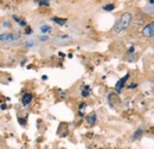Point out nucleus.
Instances as JSON below:
<instances>
[{"label":"nucleus","instance_id":"f257e3e1","mask_svg":"<svg viewBox=\"0 0 154 149\" xmlns=\"http://www.w3.org/2000/svg\"><path fill=\"white\" fill-rule=\"evenodd\" d=\"M131 23H132V13H129V12L123 13V14L121 16L120 20L115 24V26H114V31L117 32V33H120V32L127 30V29L129 27Z\"/></svg>","mask_w":154,"mask_h":149},{"label":"nucleus","instance_id":"f03ea898","mask_svg":"<svg viewBox=\"0 0 154 149\" xmlns=\"http://www.w3.org/2000/svg\"><path fill=\"white\" fill-rule=\"evenodd\" d=\"M19 36L12 35V33H2V35H0V41H4V43H13V41L19 40Z\"/></svg>","mask_w":154,"mask_h":149},{"label":"nucleus","instance_id":"7ed1b4c3","mask_svg":"<svg viewBox=\"0 0 154 149\" xmlns=\"http://www.w3.org/2000/svg\"><path fill=\"white\" fill-rule=\"evenodd\" d=\"M142 35H143V37L146 38H151L153 37L154 35V23H149L145 29H143V31H142Z\"/></svg>","mask_w":154,"mask_h":149},{"label":"nucleus","instance_id":"20e7f679","mask_svg":"<svg viewBox=\"0 0 154 149\" xmlns=\"http://www.w3.org/2000/svg\"><path fill=\"white\" fill-rule=\"evenodd\" d=\"M129 78V74H126L123 78H121L117 83H116V85H115V89H116V91L117 93H121V90L123 89V87H125V84H126V82H127V79Z\"/></svg>","mask_w":154,"mask_h":149},{"label":"nucleus","instance_id":"39448f33","mask_svg":"<svg viewBox=\"0 0 154 149\" xmlns=\"http://www.w3.org/2000/svg\"><path fill=\"white\" fill-rule=\"evenodd\" d=\"M32 98H33V96H32L31 93H25V95L23 96V98H21V103H23L24 105H27L29 103H31Z\"/></svg>","mask_w":154,"mask_h":149},{"label":"nucleus","instance_id":"423d86ee","mask_svg":"<svg viewBox=\"0 0 154 149\" xmlns=\"http://www.w3.org/2000/svg\"><path fill=\"white\" fill-rule=\"evenodd\" d=\"M87 120H88V123H89V124H95V122H96V114H95V112H91V114L87 117Z\"/></svg>","mask_w":154,"mask_h":149},{"label":"nucleus","instance_id":"0eeeda50","mask_svg":"<svg viewBox=\"0 0 154 149\" xmlns=\"http://www.w3.org/2000/svg\"><path fill=\"white\" fill-rule=\"evenodd\" d=\"M40 32L42 33H49V32H51V26H49V25L40 26Z\"/></svg>","mask_w":154,"mask_h":149},{"label":"nucleus","instance_id":"6e6552de","mask_svg":"<svg viewBox=\"0 0 154 149\" xmlns=\"http://www.w3.org/2000/svg\"><path fill=\"white\" fill-rule=\"evenodd\" d=\"M52 21L57 23L58 25H64V24L66 23V19H60V18H57V17H55V18H52Z\"/></svg>","mask_w":154,"mask_h":149},{"label":"nucleus","instance_id":"1a4fd4ad","mask_svg":"<svg viewBox=\"0 0 154 149\" xmlns=\"http://www.w3.org/2000/svg\"><path fill=\"white\" fill-rule=\"evenodd\" d=\"M114 8H115V6H114L113 4H109V5H106V6L103 7V10H104V11H113Z\"/></svg>","mask_w":154,"mask_h":149},{"label":"nucleus","instance_id":"9d476101","mask_svg":"<svg viewBox=\"0 0 154 149\" xmlns=\"http://www.w3.org/2000/svg\"><path fill=\"white\" fill-rule=\"evenodd\" d=\"M13 19H14L16 21H18V24H19L20 26H26V23H25L24 20H20L18 17H16V16H14V17H13Z\"/></svg>","mask_w":154,"mask_h":149},{"label":"nucleus","instance_id":"9b49d317","mask_svg":"<svg viewBox=\"0 0 154 149\" xmlns=\"http://www.w3.org/2000/svg\"><path fill=\"white\" fill-rule=\"evenodd\" d=\"M40 6H49V0H38Z\"/></svg>","mask_w":154,"mask_h":149},{"label":"nucleus","instance_id":"f8f14e48","mask_svg":"<svg viewBox=\"0 0 154 149\" xmlns=\"http://www.w3.org/2000/svg\"><path fill=\"white\" fill-rule=\"evenodd\" d=\"M89 90H90V89H89V87H85V90L82 93V95H83L84 97H87V96L89 95Z\"/></svg>","mask_w":154,"mask_h":149},{"label":"nucleus","instance_id":"ddd939ff","mask_svg":"<svg viewBox=\"0 0 154 149\" xmlns=\"http://www.w3.org/2000/svg\"><path fill=\"white\" fill-rule=\"evenodd\" d=\"M141 134H142V130H141V129H140V130H136V132L134 134V138L140 137V136H141Z\"/></svg>","mask_w":154,"mask_h":149},{"label":"nucleus","instance_id":"4468645a","mask_svg":"<svg viewBox=\"0 0 154 149\" xmlns=\"http://www.w3.org/2000/svg\"><path fill=\"white\" fill-rule=\"evenodd\" d=\"M19 123H20V124H23V126H24V124L26 123V121H25V120H21V118H19Z\"/></svg>","mask_w":154,"mask_h":149},{"label":"nucleus","instance_id":"2eb2a0df","mask_svg":"<svg viewBox=\"0 0 154 149\" xmlns=\"http://www.w3.org/2000/svg\"><path fill=\"white\" fill-rule=\"evenodd\" d=\"M133 52H134V47L132 46V47H131V49L128 50V53H133Z\"/></svg>","mask_w":154,"mask_h":149},{"label":"nucleus","instance_id":"dca6fc26","mask_svg":"<svg viewBox=\"0 0 154 149\" xmlns=\"http://www.w3.org/2000/svg\"><path fill=\"white\" fill-rule=\"evenodd\" d=\"M32 33V30L31 29H27V32H26V35H31Z\"/></svg>","mask_w":154,"mask_h":149},{"label":"nucleus","instance_id":"f3484780","mask_svg":"<svg viewBox=\"0 0 154 149\" xmlns=\"http://www.w3.org/2000/svg\"><path fill=\"white\" fill-rule=\"evenodd\" d=\"M153 4H154V0H149V5L153 6Z\"/></svg>","mask_w":154,"mask_h":149}]
</instances>
